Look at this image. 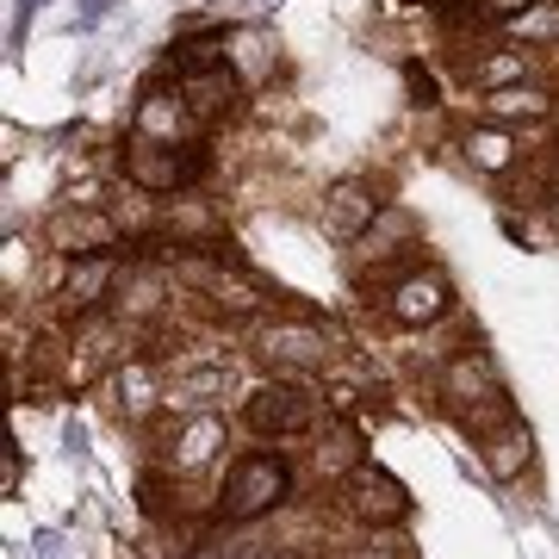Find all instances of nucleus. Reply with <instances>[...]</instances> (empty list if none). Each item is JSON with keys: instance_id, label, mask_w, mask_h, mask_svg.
<instances>
[{"instance_id": "16", "label": "nucleus", "mask_w": 559, "mask_h": 559, "mask_svg": "<svg viewBox=\"0 0 559 559\" xmlns=\"http://www.w3.org/2000/svg\"><path fill=\"white\" fill-rule=\"evenodd\" d=\"M230 392H237V367H230V360H200V367H175V373H168V411H175V417L224 411Z\"/></svg>"}, {"instance_id": "24", "label": "nucleus", "mask_w": 559, "mask_h": 559, "mask_svg": "<svg viewBox=\"0 0 559 559\" xmlns=\"http://www.w3.org/2000/svg\"><path fill=\"white\" fill-rule=\"evenodd\" d=\"M138 510L156 522V528L180 522V479L168 473V466H162V460H150V466L138 473Z\"/></svg>"}, {"instance_id": "25", "label": "nucleus", "mask_w": 559, "mask_h": 559, "mask_svg": "<svg viewBox=\"0 0 559 559\" xmlns=\"http://www.w3.org/2000/svg\"><path fill=\"white\" fill-rule=\"evenodd\" d=\"M168 62H175V75H200V69H218V62H230V50H224V32H193V38H175Z\"/></svg>"}, {"instance_id": "13", "label": "nucleus", "mask_w": 559, "mask_h": 559, "mask_svg": "<svg viewBox=\"0 0 559 559\" xmlns=\"http://www.w3.org/2000/svg\"><path fill=\"white\" fill-rule=\"evenodd\" d=\"M454 150H460V162L485 180H510L522 162H528L522 131H510V124H498V119H466L454 131Z\"/></svg>"}, {"instance_id": "7", "label": "nucleus", "mask_w": 559, "mask_h": 559, "mask_svg": "<svg viewBox=\"0 0 559 559\" xmlns=\"http://www.w3.org/2000/svg\"><path fill=\"white\" fill-rule=\"evenodd\" d=\"M69 330V348H62L57 367V392H87V385H106V373L124 360V342H131V323L119 311H94L81 323H62Z\"/></svg>"}, {"instance_id": "10", "label": "nucleus", "mask_w": 559, "mask_h": 559, "mask_svg": "<svg viewBox=\"0 0 559 559\" xmlns=\"http://www.w3.org/2000/svg\"><path fill=\"white\" fill-rule=\"evenodd\" d=\"M44 249L62 261H81V255H131V242H124V230L112 224V212L106 205H69L62 200L57 212H50V224H44Z\"/></svg>"}, {"instance_id": "18", "label": "nucleus", "mask_w": 559, "mask_h": 559, "mask_svg": "<svg viewBox=\"0 0 559 559\" xmlns=\"http://www.w3.org/2000/svg\"><path fill=\"white\" fill-rule=\"evenodd\" d=\"M180 94H187V106L200 112L205 131L224 124V119H237V106L249 100V94H242L237 62H218V69H200V75H180Z\"/></svg>"}, {"instance_id": "1", "label": "nucleus", "mask_w": 559, "mask_h": 559, "mask_svg": "<svg viewBox=\"0 0 559 559\" xmlns=\"http://www.w3.org/2000/svg\"><path fill=\"white\" fill-rule=\"evenodd\" d=\"M293 498H299V473H293L286 448L261 441V448H237V454L224 460V479L212 491L205 516L218 522V528H255V522L293 510Z\"/></svg>"}, {"instance_id": "6", "label": "nucleus", "mask_w": 559, "mask_h": 559, "mask_svg": "<svg viewBox=\"0 0 559 559\" xmlns=\"http://www.w3.org/2000/svg\"><path fill=\"white\" fill-rule=\"evenodd\" d=\"M124 187H138V193H156V200H180V193H193L205 175H212V150L200 143H150V138H124Z\"/></svg>"}, {"instance_id": "12", "label": "nucleus", "mask_w": 559, "mask_h": 559, "mask_svg": "<svg viewBox=\"0 0 559 559\" xmlns=\"http://www.w3.org/2000/svg\"><path fill=\"white\" fill-rule=\"evenodd\" d=\"M224 448H230V423H224V411H200V417H180L175 436L156 448V460L175 473V479H200V473H212L224 460Z\"/></svg>"}, {"instance_id": "19", "label": "nucleus", "mask_w": 559, "mask_h": 559, "mask_svg": "<svg viewBox=\"0 0 559 559\" xmlns=\"http://www.w3.org/2000/svg\"><path fill=\"white\" fill-rule=\"evenodd\" d=\"M540 50H516V44H479V57L466 62V87L473 94H491V87H516V81H535Z\"/></svg>"}, {"instance_id": "22", "label": "nucleus", "mask_w": 559, "mask_h": 559, "mask_svg": "<svg viewBox=\"0 0 559 559\" xmlns=\"http://www.w3.org/2000/svg\"><path fill=\"white\" fill-rule=\"evenodd\" d=\"M106 212H112V224L124 230V242H131V249L162 237V200H156V193L124 187V193H112V200H106Z\"/></svg>"}, {"instance_id": "26", "label": "nucleus", "mask_w": 559, "mask_h": 559, "mask_svg": "<svg viewBox=\"0 0 559 559\" xmlns=\"http://www.w3.org/2000/svg\"><path fill=\"white\" fill-rule=\"evenodd\" d=\"M404 100L417 106V112H436L441 106V81L423 69V62H404Z\"/></svg>"}, {"instance_id": "30", "label": "nucleus", "mask_w": 559, "mask_h": 559, "mask_svg": "<svg viewBox=\"0 0 559 559\" xmlns=\"http://www.w3.org/2000/svg\"><path fill=\"white\" fill-rule=\"evenodd\" d=\"M479 7H485V20L491 25H503V20H516L522 7H535V0H479Z\"/></svg>"}, {"instance_id": "15", "label": "nucleus", "mask_w": 559, "mask_h": 559, "mask_svg": "<svg viewBox=\"0 0 559 559\" xmlns=\"http://www.w3.org/2000/svg\"><path fill=\"white\" fill-rule=\"evenodd\" d=\"M479 119H498L510 131H547L559 119V94L547 81H516V87H491L479 94Z\"/></svg>"}, {"instance_id": "3", "label": "nucleus", "mask_w": 559, "mask_h": 559, "mask_svg": "<svg viewBox=\"0 0 559 559\" xmlns=\"http://www.w3.org/2000/svg\"><path fill=\"white\" fill-rule=\"evenodd\" d=\"M323 417H330V404L311 380H261L237 404V423L255 441H311Z\"/></svg>"}, {"instance_id": "5", "label": "nucleus", "mask_w": 559, "mask_h": 559, "mask_svg": "<svg viewBox=\"0 0 559 559\" xmlns=\"http://www.w3.org/2000/svg\"><path fill=\"white\" fill-rule=\"evenodd\" d=\"M336 516L360 535H399L404 522L417 516V498L404 491L399 473H385L380 460H360L355 473L336 485Z\"/></svg>"}, {"instance_id": "23", "label": "nucleus", "mask_w": 559, "mask_h": 559, "mask_svg": "<svg viewBox=\"0 0 559 559\" xmlns=\"http://www.w3.org/2000/svg\"><path fill=\"white\" fill-rule=\"evenodd\" d=\"M503 44H516V50H559V0H535V7H522L516 20L498 25Z\"/></svg>"}, {"instance_id": "8", "label": "nucleus", "mask_w": 559, "mask_h": 559, "mask_svg": "<svg viewBox=\"0 0 559 559\" xmlns=\"http://www.w3.org/2000/svg\"><path fill=\"white\" fill-rule=\"evenodd\" d=\"M380 311L392 330H436V323H448L460 311V293L454 280H448V267H436V261H417L404 280H392L380 293Z\"/></svg>"}, {"instance_id": "28", "label": "nucleus", "mask_w": 559, "mask_h": 559, "mask_svg": "<svg viewBox=\"0 0 559 559\" xmlns=\"http://www.w3.org/2000/svg\"><path fill=\"white\" fill-rule=\"evenodd\" d=\"M348 559H404V540H392V535H360V547H348Z\"/></svg>"}, {"instance_id": "9", "label": "nucleus", "mask_w": 559, "mask_h": 559, "mask_svg": "<svg viewBox=\"0 0 559 559\" xmlns=\"http://www.w3.org/2000/svg\"><path fill=\"white\" fill-rule=\"evenodd\" d=\"M119 280H124V255H81V261H62L57 255L50 305H57L62 323H81V318H94V311H112Z\"/></svg>"}, {"instance_id": "20", "label": "nucleus", "mask_w": 559, "mask_h": 559, "mask_svg": "<svg viewBox=\"0 0 559 559\" xmlns=\"http://www.w3.org/2000/svg\"><path fill=\"white\" fill-rule=\"evenodd\" d=\"M404 255H423V230L404 205H385L373 230L360 237V267H380V261H404Z\"/></svg>"}, {"instance_id": "29", "label": "nucleus", "mask_w": 559, "mask_h": 559, "mask_svg": "<svg viewBox=\"0 0 559 559\" xmlns=\"http://www.w3.org/2000/svg\"><path fill=\"white\" fill-rule=\"evenodd\" d=\"M0 498H20V448H7L0 460Z\"/></svg>"}, {"instance_id": "21", "label": "nucleus", "mask_w": 559, "mask_h": 559, "mask_svg": "<svg viewBox=\"0 0 559 559\" xmlns=\"http://www.w3.org/2000/svg\"><path fill=\"white\" fill-rule=\"evenodd\" d=\"M311 460H318V473L330 485H342L360 460H367V448H360V423L355 417H323V429L311 436Z\"/></svg>"}, {"instance_id": "27", "label": "nucleus", "mask_w": 559, "mask_h": 559, "mask_svg": "<svg viewBox=\"0 0 559 559\" xmlns=\"http://www.w3.org/2000/svg\"><path fill=\"white\" fill-rule=\"evenodd\" d=\"M25 267H32V242L13 230V237H7V299L20 293V274H25Z\"/></svg>"}, {"instance_id": "4", "label": "nucleus", "mask_w": 559, "mask_h": 559, "mask_svg": "<svg viewBox=\"0 0 559 559\" xmlns=\"http://www.w3.org/2000/svg\"><path fill=\"white\" fill-rule=\"evenodd\" d=\"M436 399L454 411L473 436L491 429L498 417H510V385H503L498 360L485 355V348H454V355L441 360V380H436Z\"/></svg>"}, {"instance_id": "32", "label": "nucleus", "mask_w": 559, "mask_h": 559, "mask_svg": "<svg viewBox=\"0 0 559 559\" xmlns=\"http://www.w3.org/2000/svg\"><path fill=\"white\" fill-rule=\"evenodd\" d=\"M540 212H547V230H554V237H559V193H554V200H547V205H540Z\"/></svg>"}, {"instance_id": "11", "label": "nucleus", "mask_w": 559, "mask_h": 559, "mask_svg": "<svg viewBox=\"0 0 559 559\" xmlns=\"http://www.w3.org/2000/svg\"><path fill=\"white\" fill-rule=\"evenodd\" d=\"M106 404L124 429H143L150 417H162L168 411V373L156 367V355H124L106 373Z\"/></svg>"}, {"instance_id": "2", "label": "nucleus", "mask_w": 559, "mask_h": 559, "mask_svg": "<svg viewBox=\"0 0 559 559\" xmlns=\"http://www.w3.org/2000/svg\"><path fill=\"white\" fill-rule=\"evenodd\" d=\"M249 355L267 380H323L336 367L342 342L318 318H261L249 330Z\"/></svg>"}, {"instance_id": "31", "label": "nucleus", "mask_w": 559, "mask_h": 559, "mask_svg": "<svg viewBox=\"0 0 559 559\" xmlns=\"http://www.w3.org/2000/svg\"><path fill=\"white\" fill-rule=\"evenodd\" d=\"M242 559H299L293 547H255V554H242Z\"/></svg>"}, {"instance_id": "14", "label": "nucleus", "mask_w": 559, "mask_h": 559, "mask_svg": "<svg viewBox=\"0 0 559 559\" xmlns=\"http://www.w3.org/2000/svg\"><path fill=\"white\" fill-rule=\"evenodd\" d=\"M385 205H392V200H385L367 175H342V180L323 187V230H330L336 242H360L367 230H373V218H380Z\"/></svg>"}, {"instance_id": "17", "label": "nucleus", "mask_w": 559, "mask_h": 559, "mask_svg": "<svg viewBox=\"0 0 559 559\" xmlns=\"http://www.w3.org/2000/svg\"><path fill=\"white\" fill-rule=\"evenodd\" d=\"M479 466L491 473L498 485H516L528 466H535V429L510 411V417H498L491 429H479Z\"/></svg>"}, {"instance_id": "33", "label": "nucleus", "mask_w": 559, "mask_h": 559, "mask_svg": "<svg viewBox=\"0 0 559 559\" xmlns=\"http://www.w3.org/2000/svg\"><path fill=\"white\" fill-rule=\"evenodd\" d=\"M119 559H143V554H131V547H124V554H119Z\"/></svg>"}]
</instances>
